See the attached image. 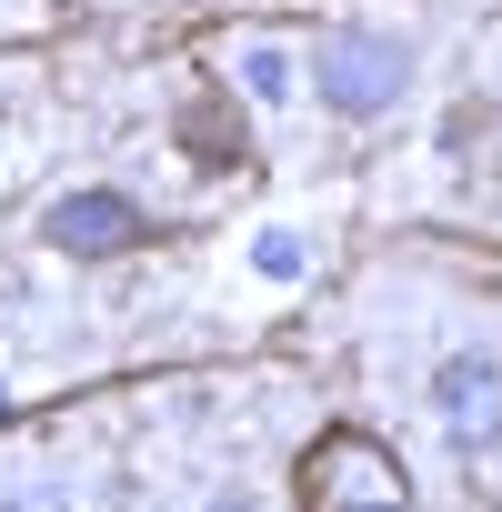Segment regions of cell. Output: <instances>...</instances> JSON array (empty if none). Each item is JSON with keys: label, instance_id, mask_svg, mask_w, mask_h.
<instances>
[{"label": "cell", "instance_id": "obj_1", "mask_svg": "<svg viewBox=\"0 0 502 512\" xmlns=\"http://www.w3.org/2000/svg\"><path fill=\"white\" fill-rule=\"evenodd\" d=\"M292 482H302V512H412V472L392 462L382 432H352V422H332Z\"/></svg>", "mask_w": 502, "mask_h": 512}, {"label": "cell", "instance_id": "obj_2", "mask_svg": "<svg viewBox=\"0 0 502 512\" xmlns=\"http://www.w3.org/2000/svg\"><path fill=\"white\" fill-rule=\"evenodd\" d=\"M312 81H322V101H332L342 121H372V111H392V101H402L412 51H402L392 31H332V41L312 51Z\"/></svg>", "mask_w": 502, "mask_h": 512}, {"label": "cell", "instance_id": "obj_3", "mask_svg": "<svg viewBox=\"0 0 502 512\" xmlns=\"http://www.w3.org/2000/svg\"><path fill=\"white\" fill-rule=\"evenodd\" d=\"M41 241L71 251V262H111V251H141V241H151V221H141V201H121V191H71V201L41 211Z\"/></svg>", "mask_w": 502, "mask_h": 512}, {"label": "cell", "instance_id": "obj_4", "mask_svg": "<svg viewBox=\"0 0 502 512\" xmlns=\"http://www.w3.org/2000/svg\"><path fill=\"white\" fill-rule=\"evenodd\" d=\"M432 402H442V432H452L462 452H482V442L502 432V372H492L482 352H452L442 382H432Z\"/></svg>", "mask_w": 502, "mask_h": 512}, {"label": "cell", "instance_id": "obj_5", "mask_svg": "<svg viewBox=\"0 0 502 512\" xmlns=\"http://www.w3.org/2000/svg\"><path fill=\"white\" fill-rule=\"evenodd\" d=\"M0 422H11V392H0Z\"/></svg>", "mask_w": 502, "mask_h": 512}, {"label": "cell", "instance_id": "obj_6", "mask_svg": "<svg viewBox=\"0 0 502 512\" xmlns=\"http://www.w3.org/2000/svg\"><path fill=\"white\" fill-rule=\"evenodd\" d=\"M221 512H241V502H221Z\"/></svg>", "mask_w": 502, "mask_h": 512}]
</instances>
